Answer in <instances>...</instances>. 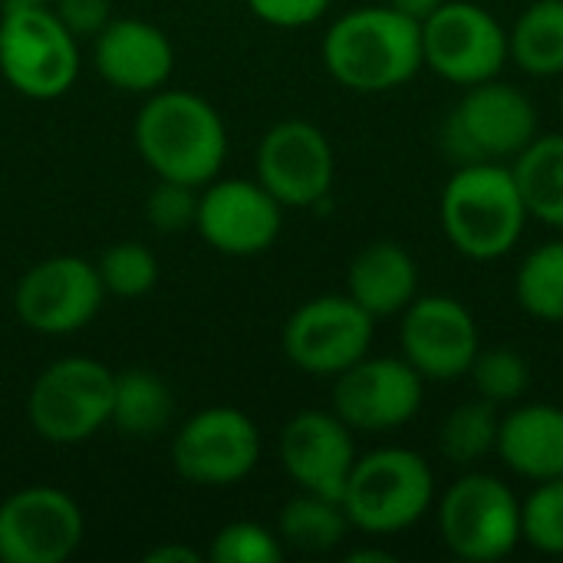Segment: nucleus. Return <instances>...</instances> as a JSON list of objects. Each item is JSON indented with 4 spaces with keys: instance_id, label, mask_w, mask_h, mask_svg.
Returning a JSON list of instances; mask_svg holds the SVG:
<instances>
[{
    "instance_id": "nucleus-1",
    "label": "nucleus",
    "mask_w": 563,
    "mask_h": 563,
    "mask_svg": "<svg viewBox=\"0 0 563 563\" xmlns=\"http://www.w3.org/2000/svg\"><path fill=\"white\" fill-rule=\"evenodd\" d=\"M135 148L158 178L205 188L224 165L228 129L198 92L155 89L135 115Z\"/></svg>"
},
{
    "instance_id": "nucleus-2",
    "label": "nucleus",
    "mask_w": 563,
    "mask_h": 563,
    "mask_svg": "<svg viewBox=\"0 0 563 563\" xmlns=\"http://www.w3.org/2000/svg\"><path fill=\"white\" fill-rule=\"evenodd\" d=\"M327 73L353 92L406 86L422 63V23L386 7H356L323 36Z\"/></svg>"
},
{
    "instance_id": "nucleus-3",
    "label": "nucleus",
    "mask_w": 563,
    "mask_h": 563,
    "mask_svg": "<svg viewBox=\"0 0 563 563\" xmlns=\"http://www.w3.org/2000/svg\"><path fill=\"white\" fill-rule=\"evenodd\" d=\"M439 214L449 244L468 261L508 257L531 218L505 162L459 165L442 191Z\"/></svg>"
},
{
    "instance_id": "nucleus-4",
    "label": "nucleus",
    "mask_w": 563,
    "mask_h": 563,
    "mask_svg": "<svg viewBox=\"0 0 563 563\" xmlns=\"http://www.w3.org/2000/svg\"><path fill=\"white\" fill-rule=\"evenodd\" d=\"M343 511L363 534L389 538L416 528L435 501V475L412 449H376L356 455L343 488Z\"/></svg>"
},
{
    "instance_id": "nucleus-5",
    "label": "nucleus",
    "mask_w": 563,
    "mask_h": 563,
    "mask_svg": "<svg viewBox=\"0 0 563 563\" xmlns=\"http://www.w3.org/2000/svg\"><path fill=\"white\" fill-rule=\"evenodd\" d=\"M538 135L534 102L511 82L468 86L442 122V148L455 165L518 158Z\"/></svg>"
},
{
    "instance_id": "nucleus-6",
    "label": "nucleus",
    "mask_w": 563,
    "mask_h": 563,
    "mask_svg": "<svg viewBox=\"0 0 563 563\" xmlns=\"http://www.w3.org/2000/svg\"><path fill=\"white\" fill-rule=\"evenodd\" d=\"M0 73L26 99H59L79 76V40L53 7L3 3Z\"/></svg>"
},
{
    "instance_id": "nucleus-7",
    "label": "nucleus",
    "mask_w": 563,
    "mask_h": 563,
    "mask_svg": "<svg viewBox=\"0 0 563 563\" xmlns=\"http://www.w3.org/2000/svg\"><path fill=\"white\" fill-rule=\"evenodd\" d=\"M115 373L99 360L69 356L46 366L26 399L30 426L53 445H76L92 439L112 412Z\"/></svg>"
},
{
    "instance_id": "nucleus-8",
    "label": "nucleus",
    "mask_w": 563,
    "mask_h": 563,
    "mask_svg": "<svg viewBox=\"0 0 563 563\" xmlns=\"http://www.w3.org/2000/svg\"><path fill=\"white\" fill-rule=\"evenodd\" d=\"M439 531L459 561H501L521 541V501L501 478L468 472L442 495Z\"/></svg>"
},
{
    "instance_id": "nucleus-9",
    "label": "nucleus",
    "mask_w": 563,
    "mask_h": 563,
    "mask_svg": "<svg viewBox=\"0 0 563 563\" xmlns=\"http://www.w3.org/2000/svg\"><path fill=\"white\" fill-rule=\"evenodd\" d=\"M511 59L508 30L472 0H445L422 20V63L452 86H478L498 79Z\"/></svg>"
},
{
    "instance_id": "nucleus-10",
    "label": "nucleus",
    "mask_w": 563,
    "mask_h": 563,
    "mask_svg": "<svg viewBox=\"0 0 563 563\" xmlns=\"http://www.w3.org/2000/svg\"><path fill=\"white\" fill-rule=\"evenodd\" d=\"M373 323L350 294H323L290 313L284 323V353L310 376H340L369 353Z\"/></svg>"
},
{
    "instance_id": "nucleus-11",
    "label": "nucleus",
    "mask_w": 563,
    "mask_h": 563,
    "mask_svg": "<svg viewBox=\"0 0 563 563\" xmlns=\"http://www.w3.org/2000/svg\"><path fill=\"white\" fill-rule=\"evenodd\" d=\"M261 459V432L251 416L234 406H208L195 412L172 442V465L185 482L224 488L254 472Z\"/></svg>"
},
{
    "instance_id": "nucleus-12",
    "label": "nucleus",
    "mask_w": 563,
    "mask_h": 563,
    "mask_svg": "<svg viewBox=\"0 0 563 563\" xmlns=\"http://www.w3.org/2000/svg\"><path fill=\"white\" fill-rule=\"evenodd\" d=\"M106 287L99 280L96 264L59 254L33 264L16 290H13V310L16 317L43 336H69L82 330L102 307Z\"/></svg>"
},
{
    "instance_id": "nucleus-13",
    "label": "nucleus",
    "mask_w": 563,
    "mask_h": 563,
    "mask_svg": "<svg viewBox=\"0 0 563 563\" xmlns=\"http://www.w3.org/2000/svg\"><path fill=\"white\" fill-rule=\"evenodd\" d=\"M333 412L353 432H393L412 422L426 399V379L402 356H363L333 376Z\"/></svg>"
},
{
    "instance_id": "nucleus-14",
    "label": "nucleus",
    "mask_w": 563,
    "mask_h": 563,
    "mask_svg": "<svg viewBox=\"0 0 563 563\" xmlns=\"http://www.w3.org/2000/svg\"><path fill=\"white\" fill-rule=\"evenodd\" d=\"M79 505L53 488L30 485L0 501V561L3 563H63L82 544Z\"/></svg>"
},
{
    "instance_id": "nucleus-15",
    "label": "nucleus",
    "mask_w": 563,
    "mask_h": 563,
    "mask_svg": "<svg viewBox=\"0 0 563 563\" xmlns=\"http://www.w3.org/2000/svg\"><path fill=\"white\" fill-rule=\"evenodd\" d=\"M336 175L330 139L307 119H284L257 145V181L284 208H317Z\"/></svg>"
},
{
    "instance_id": "nucleus-16",
    "label": "nucleus",
    "mask_w": 563,
    "mask_h": 563,
    "mask_svg": "<svg viewBox=\"0 0 563 563\" xmlns=\"http://www.w3.org/2000/svg\"><path fill=\"white\" fill-rule=\"evenodd\" d=\"M402 360L422 376L435 383H452L468 376L475 353L482 350L478 323L468 307L455 297H416L402 310L399 323Z\"/></svg>"
},
{
    "instance_id": "nucleus-17",
    "label": "nucleus",
    "mask_w": 563,
    "mask_h": 563,
    "mask_svg": "<svg viewBox=\"0 0 563 563\" xmlns=\"http://www.w3.org/2000/svg\"><path fill=\"white\" fill-rule=\"evenodd\" d=\"M284 224V205L261 185L247 178L208 181L198 195L195 231L214 251L228 257L264 254Z\"/></svg>"
},
{
    "instance_id": "nucleus-18",
    "label": "nucleus",
    "mask_w": 563,
    "mask_h": 563,
    "mask_svg": "<svg viewBox=\"0 0 563 563\" xmlns=\"http://www.w3.org/2000/svg\"><path fill=\"white\" fill-rule=\"evenodd\" d=\"M280 465L300 492L340 501L356 465L353 429L336 412H297L280 432Z\"/></svg>"
},
{
    "instance_id": "nucleus-19",
    "label": "nucleus",
    "mask_w": 563,
    "mask_h": 563,
    "mask_svg": "<svg viewBox=\"0 0 563 563\" xmlns=\"http://www.w3.org/2000/svg\"><path fill=\"white\" fill-rule=\"evenodd\" d=\"M92 59L99 76L122 92H155L175 69L172 40L145 20H109L92 36Z\"/></svg>"
},
{
    "instance_id": "nucleus-20",
    "label": "nucleus",
    "mask_w": 563,
    "mask_h": 563,
    "mask_svg": "<svg viewBox=\"0 0 563 563\" xmlns=\"http://www.w3.org/2000/svg\"><path fill=\"white\" fill-rule=\"evenodd\" d=\"M501 462L528 478V482H551L563 475V409L551 402L518 406L501 419L498 449Z\"/></svg>"
},
{
    "instance_id": "nucleus-21",
    "label": "nucleus",
    "mask_w": 563,
    "mask_h": 563,
    "mask_svg": "<svg viewBox=\"0 0 563 563\" xmlns=\"http://www.w3.org/2000/svg\"><path fill=\"white\" fill-rule=\"evenodd\" d=\"M346 294L373 317H396L419 297V264L396 241L366 244L346 271Z\"/></svg>"
},
{
    "instance_id": "nucleus-22",
    "label": "nucleus",
    "mask_w": 563,
    "mask_h": 563,
    "mask_svg": "<svg viewBox=\"0 0 563 563\" xmlns=\"http://www.w3.org/2000/svg\"><path fill=\"white\" fill-rule=\"evenodd\" d=\"M511 172L525 208L531 218L544 221L548 228L563 231V135H534V142L511 158Z\"/></svg>"
},
{
    "instance_id": "nucleus-23",
    "label": "nucleus",
    "mask_w": 563,
    "mask_h": 563,
    "mask_svg": "<svg viewBox=\"0 0 563 563\" xmlns=\"http://www.w3.org/2000/svg\"><path fill=\"white\" fill-rule=\"evenodd\" d=\"M175 412L172 389L158 373L125 369L112 383V412L109 422L129 439H152L168 429Z\"/></svg>"
},
{
    "instance_id": "nucleus-24",
    "label": "nucleus",
    "mask_w": 563,
    "mask_h": 563,
    "mask_svg": "<svg viewBox=\"0 0 563 563\" xmlns=\"http://www.w3.org/2000/svg\"><path fill=\"white\" fill-rule=\"evenodd\" d=\"M508 49L528 76H563V0H534L508 30Z\"/></svg>"
},
{
    "instance_id": "nucleus-25",
    "label": "nucleus",
    "mask_w": 563,
    "mask_h": 563,
    "mask_svg": "<svg viewBox=\"0 0 563 563\" xmlns=\"http://www.w3.org/2000/svg\"><path fill=\"white\" fill-rule=\"evenodd\" d=\"M350 528L353 525L343 511V501L310 495V492H300L294 501H287L277 521V534L284 548H294L303 554H327L340 548Z\"/></svg>"
},
{
    "instance_id": "nucleus-26",
    "label": "nucleus",
    "mask_w": 563,
    "mask_h": 563,
    "mask_svg": "<svg viewBox=\"0 0 563 563\" xmlns=\"http://www.w3.org/2000/svg\"><path fill=\"white\" fill-rule=\"evenodd\" d=\"M515 297L528 317L563 323V241H548L521 261L515 274Z\"/></svg>"
},
{
    "instance_id": "nucleus-27",
    "label": "nucleus",
    "mask_w": 563,
    "mask_h": 563,
    "mask_svg": "<svg viewBox=\"0 0 563 563\" xmlns=\"http://www.w3.org/2000/svg\"><path fill=\"white\" fill-rule=\"evenodd\" d=\"M498 429H501V416L495 402L478 396L445 416L439 432V449L452 465H478L498 449Z\"/></svg>"
},
{
    "instance_id": "nucleus-28",
    "label": "nucleus",
    "mask_w": 563,
    "mask_h": 563,
    "mask_svg": "<svg viewBox=\"0 0 563 563\" xmlns=\"http://www.w3.org/2000/svg\"><path fill=\"white\" fill-rule=\"evenodd\" d=\"M96 271H99L106 294L122 297V300L145 297L158 284V257L139 241H119L106 247Z\"/></svg>"
},
{
    "instance_id": "nucleus-29",
    "label": "nucleus",
    "mask_w": 563,
    "mask_h": 563,
    "mask_svg": "<svg viewBox=\"0 0 563 563\" xmlns=\"http://www.w3.org/2000/svg\"><path fill=\"white\" fill-rule=\"evenodd\" d=\"M472 386L482 399L501 406V402H518L528 386H531V366L528 360L511 350V346H492L478 350L472 366H468Z\"/></svg>"
},
{
    "instance_id": "nucleus-30",
    "label": "nucleus",
    "mask_w": 563,
    "mask_h": 563,
    "mask_svg": "<svg viewBox=\"0 0 563 563\" xmlns=\"http://www.w3.org/2000/svg\"><path fill=\"white\" fill-rule=\"evenodd\" d=\"M521 541L541 554H563V475L538 482L521 505Z\"/></svg>"
},
{
    "instance_id": "nucleus-31",
    "label": "nucleus",
    "mask_w": 563,
    "mask_h": 563,
    "mask_svg": "<svg viewBox=\"0 0 563 563\" xmlns=\"http://www.w3.org/2000/svg\"><path fill=\"white\" fill-rule=\"evenodd\" d=\"M211 561L214 563H280L284 561V541L280 534L267 531L254 521H234L221 528L211 541Z\"/></svg>"
},
{
    "instance_id": "nucleus-32",
    "label": "nucleus",
    "mask_w": 563,
    "mask_h": 563,
    "mask_svg": "<svg viewBox=\"0 0 563 563\" xmlns=\"http://www.w3.org/2000/svg\"><path fill=\"white\" fill-rule=\"evenodd\" d=\"M198 195L201 188L158 178V185L145 198V218L152 221L155 231H165V234L188 231L198 221Z\"/></svg>"
},
{
    "instance_id": "nucleus-33",
    "label": "nucleus",
    "mask_w": 563,
    "mask_h": 563,
    "mask_svg": "<svg viewBox=\"0 0 563 563\" xmlns=\"http://www.w3.org/2000/svg\"><path fill=\"white\" fill-rule=\"evenodd\" d=\"M333 0H247L251 13L271 26H284V30H297V26H310L317 23Z\"/></svg>"
},
{
    "instance_id": "nucleus-34",
    "label": "nucleus",
    "mask_w": 563,
    "mask_h": 563,
    "mask_svg": "<svg viewBox=\"0 0 563 563\" xmlns=\"http://www.w3.org/2000/svg\"><path fill=\"white\" fill-rule=\"evenodd\" d=\"M49 7L76 40L79 36H96L112 20V3L109 0H53Z\"/></svg>"
},
{
    "instance_id": "nucleus-35",
    "label": "nucleus",
    "mask_w": 563,
    "mask_h": 563,
    "mask_svg": "<svg viewBox=\"0 0 563 563\" xmlns=\"http://www.w3.org/2000/svg\"><path fill=\"white\" fill-rule=\"evenodd\" d=\"M145 563H201V554L185 544H165L145 554Z\"/></svg>"
},
{
    "instance_id": "nucleus-36",
    "label": "nucleus",
    "mask_w": 563,
    "mask_h": 563,
    "mask_svg": "<svg viewBox=\"0 0 563 563\" xmlns=\"http://www.w3.org/2000/svg\"><path fill=\"white\" fill-rule=\"evenodd\" d=\"M442 3H445V0H389L393 10H399L402 16H409V20H416V23L429 20Z\"/></svg>"
},
{
    "instance_id": "nucleus-37",
    "label": "nucleus",
    "mask_w": 563,
    "mask_h": 563,
    "mask_svg": "<svg viewBox=\"0 0 563 563\" xmlns=\"http://www.w3.org/2000/svg\"><path fill=\"white\" fill-rule=\"evenodd\" d=\"M346 563H396V554H389V551H353Z\"/></svg>"
},
{
    "instance_id": "nucleus-38",
    "label": "nucleus",
    "mask_w": 563,
    "mask_h": 563,
    "mask_svg": "<svg viewBox=\"0 0 563 563\" xmlns=\"http://www.w3.org/2000/svg\"><path fill=\"white\" fill-rule=\"evenodd\" d=\"M3 3H26V7H49L53 0H3Z\"/></svg>"
},
{
    "instance_id": "nucleus-39",
    "label": "nucleus",
    "mask_w": 563,
    "mask_h": 563,
    "mask_svg": "<svg viewBox=\"0 0 563 563\" xmlns=\"http://www.w3.org/2000/svg\"><path fill=\"white\" fill-rule=\"evenodd\" d=\"M561 115H563V92H561Z\"/></svg>"
}]
</instances>
